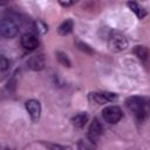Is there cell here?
Instances as JSON below:
<instances>
[{
  "mask_svg": "<svg viewBox=\"0 0 150 150\" xmlns=\"http://www.w3.org/2000/svg\"><path fill=\"white\" fill-rule=\"evenodd\" d=\"M127 108L134 114L138 122H143L150 114V101L141 96H129L125 100Z\"/></svg>",
  "mask_w": 150,
  "mask_h": 150,
  "instance_id": "cell-1",
  "label": "cell"
},
{
  "mask_svg": "<svg viewBox=\"0 0 150 150\" xmlns=\"http://www.w3.org/2000/svg\"><path fill=\"white\" fill-rule=\"evenodd\" d=\"M8 16H4L0 21V33L1 36L5 39H13L19 33V22H18V14L7 12Z\"/></svg>",
  "mask_w": 150,
  "mask_h": 150,
  "instance_id": "cell-2",
  "label": "cell"
},
{
  "mask_svg": "<svg viewBox=\"0 0 150 150\" xmlns=\"http://www.w3.org/2000/svg\"><path fill=\"white\" fill-rule=\"evenodd\" d=\"M107 45L109 50L114 53H120L128 48L129 42L124 34L117 30H111L107 36Z\"/></svg>",
  "mask_w": 150,
  "mask_h": 150,
  "instance_id": "cell-3",
  "label": "cell"
},
{
  "mask_svg": "<svg viewBox=\"0 0 150 150\" xmlns=\"http://www.w3.org/2000/svg\"><path fill=\"white\" fill-rule=\"evenodd\" d=\"M103 120L109 124H116L123 118V111L117 105H108L102 110Z\"/></svg>",
  "mask_w": 150,
  "mask_h": 150,
  "instance_id": "cell-4",
  "label": "cell"
},
{
  "mask_svg": "<svg viewBox=\"0 0 150 150\" xmlns=\"http://www.w3.org/2000/svg\"><path fill=\"white\" fill-rule=\"evenodd\" d=\"M88 100L95 104H107L117 100V95L110 91H91L88 95Z\"/></svg>",
  "mask_w": 150,
  "mask_h": 150,
  "instance_id": "cell-5",
  "label": "cell"
},
{
  "mask_svg": "<svg viewBox=\"0 0 150 150\" xmlns=\"http://www.w3.org/2000/svg\"><path fill=\"white\" fill-rule=\"evenodd\" d=\"M102 134H103V125L100 122V120L97 117H95L88 128V138L91 143H95L100 139Z\"/></svg>",
  "mask_w": 150,
  "mask_h": 150,
  "instance_id": "cell-6",
  "label": "cell"
},
{
  "mask_svg": "<svg viewBox=\"0 0 150 150\" xmlns=\"http://www.w3.org/2000/svg\"><path fill=\"white\" fill-rule=\"evenodd\" d=\"M20 42L26 50H35L39 47V38L35 33H32V32L25 33L21 36Z\"/></svg>",
  "mask_w": 150,
  "mask_h": 150,
  "instance_id": "cell-7",
  "label": "cell"
},
{
  "mask_svg": "<svg viewBox=\"0 0 150 150\" xmlns=\"http://www.w3.org/2000/svg\"><path fill=\"white\" fill-rule=\"evenodd\" d=\"M26 110L29 114L33 122H36L41 116V104L38 100H28L25 103Z\"/></svg>",
  "mask_w": 150,
  "mask_h": 150,
  "instance_id": "cell-8",
  "label": "cell"
},
{
  "mask_svg": "<svg viewBox=\"0 0 150 150\" xmlns=\"http://www.w3.org/2000/svg\"><path fill=\"white\" fill-rule=\"evenodd\" d=\"M27 66L32 69V70H35V71H40L45 68L46 66V61H45V56L42 54H36V55H33L28 59L27 61Z\"/></svg>",
  "mask_w": 150,
  "mask_h": 150,
  "instance_id": "cell-9",
  "label": "cell"
},
{
  "mask_svg": "<svg viewBox=\"0 0 150 150\" xmlns=\"http://www.w3.org/2000/svg\"><path fill=\"white\" fill-rule=\"evenodd\" d=\"M127 5H128L129 9H131V12H134L135 15H136L138 19H143V18L146 16L148 12H146L143 7H141L136 1H134V0H129V1L127 2Z\"/></svg>",
  "mask_w": 150,
  "mask_h": 150,
  "instance_id": "cell-10",
  "label": "cell"
},
{
  "mask_svg": "<svg viewBox=\"0 0 150 150\" xmlns=\"http://www.w3.org/2000/svg\"><path fill=\"white\" fill-rule=\"evenodd\" d=\"M88 114L87 112H79L71 117V123L76 128H83L88 122Z\"/></svg>",
  "mask_w": 150,
  "mask_h": 150,
  "instance_id": "cell-11",
  "label": "cell"
},
{
  "mask_svg": "<svg viewBox=\"0 0 150 150\" xmlns=\"http://www.w3.org/2000/svg\"><path fill=\"white\" fill-rule=\"evenodd\" d=\"M73 28H74V22H73V20L67 19V20H64V21L59 26L57 33H59L60 35H62V36H66V35H68V34H70V33L73 32Z\"/></svg>",
  "mask_w": 150,
  "mask_h": 150,
  "instance_id": "cell-12",
  "label": "cell"
},
{
  "mask_svg": "<svg viewBox=\"0 0 150 150\" xmlns=\"http://www.w3.org/2000/svg\"><path fill=\"white\" fill-rule=\"evenodd\" d=\"M134 54L143 62H146L149 60V56H150V52L149 49L145 47V46H142V45H138L134 48Z\"/></svg>",
  "mask_w": 150,
  "mask_h": 150,
  "instance_id": "cell-13",
  "label": "cell"
},
{
  "mask_svg": "<svg viewBox=\"0 0 150 150\" xmlns=\"http://www.w3.org/2000/svg\"><path fill=\"white\" fill-rule=\"evenodd\" d=\"M74 43H75V46L77 47V49H80L81 52H83V53H86V54H89V55L94 54L93 48H91L88 43H86L84 41H82V40H80V39H75V40H74Z\"/></svg>",
  "mask_w": 150,
  "mask_h": 150,
  "instance_id": "cell-14",
  "label": "cell"
},
{
  "mask_svg": "<svg viewBox=\"0 0 150 150\" xmlns=\"http://www.w3.org/2000/svg\"><path fill=\"white\" fill-rule=\"evenodd\" d=\"M56 59H57V61H59L62 66H64V67H68V68H69V67L71 66L70 60L68 59L67 54L63 53V52H56Z\"/></svg>",
  "mask_w": 150,
  "mask_h": 150,
  "instance_id": "cell-15",
  "label": "cell"
},
{
  "mask_svg": "<svg viewBox=\"0 0 150 150\" xmlns=\"http://www.w3.org/2000/svg\"><path fill=\"white\" fill-rule=\"evenodd\" d=\"M33 27L35 28V30L38 32V34H45L48 30V26L43 22V21H35Z\"/></svg>",
  "mask_w": 150,
  "mask_h": 150,
  "instance_id": "cell-16",
  "label": "cell"
},
{
  "mask_svg": "<svg viewBox=\"0 0 150 150\" xmlns=\"http://www.w3.org/2000/svg\"><path fill=\"white\" fill-rule=\"evenodd\" d=\"M8 68H9V61L6 59L5 55H1V57H0V70L4 73V71H6Z\"/></svg>",
  "mask_w": 150,
  "mask_h": 150,
  "instance_id": "cell-17",
  "label": "cell"
},
{
  "mask_svg": "<svg viewBox=\"0 0 150 150\" xmlns=\"http://www.w3.org/2000/svg\"><path fill=\"white\" fill-rule=\"evenodd\" d=\"M57 1L62 7H70V6L75 5L76 2H79L80 0H57Z\"/></svg>",
  "mask_w": 150,
  "mask_h": 150,
  "instance_id": "cell-18",
  "label": "cell"
},
{
  "mask_svg": "<svg viewBox=\"0 0 150 150\" xmlns=\"http://www.w3.org/2000/svg\"><path fill=\"white\" fill-rule=\"evenodd\" d=\"M9 1H11V0H0V4H1L2 6H5V5H6V4H8Z\"/></svg>",
  "mask_w": 150,
  "mask_h": 150,
  "instance_id": "cell-19",
  "label": "cell"
}]
</instances>
